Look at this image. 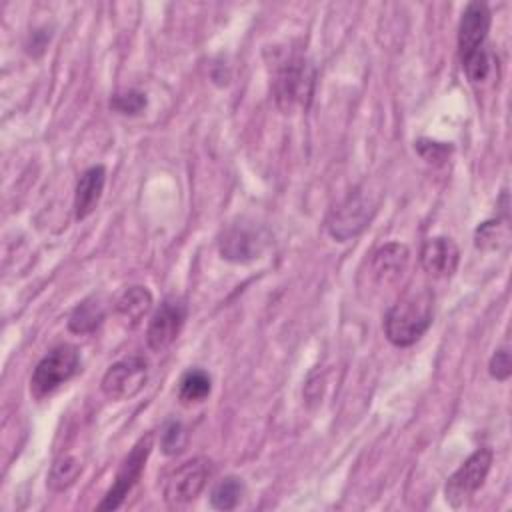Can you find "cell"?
Here are the masks:
<instances>
[{
  "label": "cell",
  "instance_id": "9a60e30c",
  "mask_svg": "<svg viewBox=\"0 0 512 512\" xmlns=\"http://www.w3.org/2000/svg\"><path fill=\"white\" fill-rule=\"evenodd\" d=\"M152 308V294L146 286H130L116 300V312L128 326H138Z\"/></svg>",
  "mask_w": 512,
  "mask_h": 512
},
{
  "label": "cell",
  "instance_id": "ac0fdd59",
  "mask_svg": "<svg viewBox=\"0 0 512 512\" xmlns=\"http://www.w3.org/2000/svg\"><path fill=\"white\" fill-rule=\"evenodd\" d=\"M244 494V484L236 476L222 478L210 492V504L216 510H232L238 506L240 498Z\"/></svg>",
  "mask_w": 512,
  "mask_h": 512
},
{
  "label": "cell",
  "instance_id": "d4e9b609",
  "mask_svg": "<svg viewBox=\"0 0 512 512\" xmlns=\"http://www.w3.org/2000/svg\"><path fill=\"white\" fill-rule=\"evenodd\" d=\"M490 376L496 380H508L512 374V360H510V350L508 348H498L488 364Z\"/></svg>",
  "mask_w": 512,
  "mask_h": 512
},
{
  "label": "cell",
  "instance_id": "6da1fadb",
  "mask_svg": "<svg viewBox=\"0 0 512 512\" xmlns=\"http://www.w3.org/2000/svg\"><path fill=\"white\" fill-rule=\"evenodd\" d=\"M432 292L408 290L384 314V334L394 346H412L432 324Z\"/></svg>",
  "mask_w": 512,
  "mask_h": 512
},
{
  "label": "cell",
  "instance_id": "7a4b0ae2",
  "mask_svg": "<svg viewBox=\"0 0 512 512\" xmlns=\"http://www.w3.org/2000/svg\"><path fill=\"white\" fill-rule=\"evenodd\" d=\"M316 72L302 54H288L276 62L272 76V94L284 114H294L310 106Z\"/></svg>",
  "mask_w": 512,
  "mask_h": 512
},
{
  "label": "cell",
  "instance_id": "8fae6325",
  "mask_svg": "<svg viewBox=\"0 0 512 512\" xmlns=\"http://www.w3.org/2000/svg\"><path fill=\"white\" fill-rule=\"evenodd\" d=\"M186 322V304L176 296H168L156 308L146 330V342L154 352L168 348L180 334Z\"/></svg>",
  "mask_w": 512,
  "mask_h": 512
},
{
  "label": "cell",
  "instance_id": "cb8c5ba5",
  "mask_svg": "<svg viewBox=\"0 0 512 512\" xmlns=\"http://www.w3.org/2000/svg\"><path fill=\"white\" fill-rule=\"evenodd\" d=\"M414 148L416 152L426 160V162H434V164H440L444 162L450 152H452V146L446 144V142H436V140H430V138H420L414 142Z\"/></svg>",
  "mask_w": 512,
  "mask_h": 512
},
{
  "label": "cell",
  "instance_id": "2e32d148",
  "mask_svg": "<svg viewBox=\"0 0 512 512\" xmlns=\"http://www.w3.org/2000/svg\"><path fill=\"white\" fill-rule=\"evenodd\" d=\"M106 310L104 304L100 302V298L90 296L84 298L72 312L68 318V328L74 334H90L96 328H100V324L104 322Z\"/></svg>",
  "mask_w": 512,
  "mask_h": 512
},
{
  "label": "cell",
  "instance_id": "e0dca14e",
  "mask_svg": "<svg viewBox=\"0 0 512 512\" xmlns=\"http://www.w3.org/2000/svg\"><path fill=\"white\" fill-rule=\"evenodd\" d=\"M212 390V380L204 370H188L178 388V396L182 402L192 404V402H202Z\"/></svg>",
  "mask_w": 512,
  "mask_h": 512
},
{
  "label": "cell",
  "instance_id": "5b68a950",
  "mask_svg": "<svg viewBox=\"0 0 512 512\" xmlns=\"http://www.w3.org/2000/svg\"><path fill=\"white\" fill-rule=\"evenodd\" d=\"M376 212V200L370 192L356 188L350 192L328 216L326 228L332 238L344 242L348 238L358 236L372 220Z\"/></svg>",
  "mask_w": 512,
  "mask_h": 512
},
{
  "label": "cell",
  "instance_id": "30bf717a",
  "mask_svg": "<svg viewBox=\"0 0 512 512\" xmlns=\"http://www.w3.org/2000/svg\"><path fill=\"white\" fill-rule=\"evenodd\" d=\"M210 472H212L210 460H206L202 456L180 464L166 478L164 500L168 504H186V502L194 500L204 490Z\"/></svg>",
  "mask_w": 512,
  "mask_h": 512
},
{
  "label": "cell",
  "instance_id": "9c48e42d",
  "mask_svg": "<svg viewBox=\"0 0 512 512\" xmlns=\"http://www.w3.org/2000/svg\"><path fill=\"white\" fill-rule=\"evenodd\" d=\"M148 380V362L142 356H126L114 362L102 376V392L110 400H130Z\"/></svg>",
  "mask_w": 512,
  "mask_h": 512
},
{
  "label": "cell",
  "instance_id": "277c9868",
  "mask_svg": "<svg viewBox=\"0 0 512 512\" xmlns=\"http://www.w3.org/2000/svg\"><path fill=\"white\" fill-rule=\"evenodd\" d=\"M268 232L252 220H236L228 224L218 236V252L224 260L246 264L256 260L268 246Z\"/></svg>",
  "mask_w": 512,
  "mask_h": 512
},
{
  "label": "cell",
  "instance_id": "4fadbf2b",
  "mask_svg": "<svg viewBox=\"0 0 512 512\" xmlns=\"http://www.w3.org/2000/svg\"><path fill=\"white\" fill-rule=\"evenodd\" d=\"M460 262V250L452 238L434 236L422 244L420 264L424 272L434 278H448L456 272Z\"/></svg>",
  "mask_w": 512,
  "mask_h": 512
},
{
  "label": "cell",
  "instance_id": "ba28073f",
  "mask_svg": "<svg viewBox=\"0 0 512 512\" xmlns=\"http://www.w3.org/2000/svg\"><path fill=\"white\" fill-rule=\"evenodd\" d=\"M410 252L404 244L400 242H388L380 248H376L370 258L366 260V288L374 292H382L386 288H392L404 274L408 266Z\"/></svg>",
  "mask_w": 512,
  "mask_h": 512
},
{
  "label": "cell",
  "instance_id": "3957f363",
  "mask_svg": "<svg viewBox=\"0 0 512 512\" xmlns=\"http://www.w3.org/2000/svg\"><path fill=\"white\" fill-rule=\"evenodd\" d=\"M80 370V354L72 344L54 346L34 368L30 376V392L44 398L68 382Z\"/></svg>",
  "mask_w": 512,
  "mask_h": 512
},
{
  "label": "cell",
  "instance_id": "8992f818",
  "mask_svg": "<svg viewBox=\"0 0 512 512\" xmlns=\"http://www.w3.org/2000/svg\"><path fill=\"white\" fill-rule=\"evenodd\" d=\"M492 460H494V454L490 448H478L476 452H472L464 460V464L448 478L444 488L446 502L454 508H460L484 484L490 472Z\"/></svg>",
  "mask_w": 512,
  "mask_h": 512
},
{
  "label": "cell",
  "instance_id": "ffe728a7",
  "mask_svg": "<svg viewBox=\"0 0 512 512\" xmlns=\"http://www.w3.org/2000/svg\"><path fill=\"white\" fill-rule=\"evenodd\" d=\"M508 242V226L500 220H486L476 228L474 244L480 250H498Z\"/></svg>",
  "mask_w": 512,
  "mask_h": 512
},
{
  "label": "cell",
  "instance_id": "7402d4cb",
  "mask_svg": "<svg viewBox=\"0 0 512 512\" xmlns=\"http://www.w3.org/2000/svg\"><path fill=\"white\" fill-rule=\"evenodd\" d=\"M148 100H146V94L140 92V90H124V92H116L112 98H110V108L118 114H124V116H136L140 114L144 108H146Z\"/></svg>",
  "mask_w": 512,
  "mask_h": 512
},
{
  "label": "cell",
  "instance_id": "5bb4252c",
  "mask_svg": "<svg viewBox=\"0 0 512 512\" xmlns=\"http://www.w3.org/2000/svg\"><path fill=\"white\" fill-rule=\"evenodd\" d=\"M104 184H106V168L102 164L84 170V174L80 176V180L76 184V192H74L76 220H84L86 216H90L94 212V208L100 202Z\"/></svg>",
  "mask_w": 512,
  "mask_h": 512
},
{
  "label": "cell",
  "instance_id": "7c38bea8",
  "mask_svg": "<svg viewBox=\"0 0 512 512\" xmlns=\"http://www.w3.org/2000/svg\"><path fill=\"white\" fill-rule=\"evenodd\" d=\"M490 22H492V14L484 2H470L464 8L460 26H458L460 60L470 56L472 52L484 48V40L488 36Z\"/></svg>",
  "mask_w": 512,
  "mask_h": 512
},
{
  "label": "cell",
  "instance_id": "52a82bcc",
  "mask_svg": "<svg viewBox=\"0 0 512 512\" xmlns=\"http://www.w3.org/2000/svg\"><path fill=\"white\" fill-rule=\"evenodd\" d=\"M152 446H154V434L148 432L146 436H142L130 450V454L122 460L118 472H116V478H114V484L110 486V490L106 492L104 500L98 504V510H114L118 508L124 498L128 496V492L134 488V484L140 480L142 476V470L146 466V460L152 452Z\"/></svg>",
  "mask_w": 512,
  "mask_h": 512
},
{
  "label": "cell",
  "instance_id": "44dd1931",
  "mask_svg": "<svg viewBox=\"0 0 512 512\" xmlns=\"http://www.w3.org/2000/svg\"><path fill=\"white\" fill-rule=\"evenodd\" d=\"M188 442V432L182 422L178 420H168L160 432V450L166 456H176L186 448Z\"/></svg>",
  "mask_w": 512,
  "mask_h": 512
},
{
  "label": "cell",
  "instance_id": "603a6c76",
  "mask_svg": "<svg viewBox=\"0 0 512 512\" xmlns=\"http://www.w3.org/2000/svg\"><path fill=\"white\" fill-rule=\"evenodd\" d=\"M462 68L468 76L470 82H484L488 72H490V60H488V52L484 48L472 52L470 56L462 58Z\"/></svg>",
  "mask_w": 512,
  "mask_h": 512
},
{
  "label": "cell",
  "instance_id": "d6986e66",
  "mask_svg": "<svg viewBox=\"0 0 512 512\" xmlns=\"http://www.w3.org/2000/svg\"><path fill=\"white\" fill-rule=\"evenodd\" d=\"M82 472V466L76 458L72 456H60L54 460L52 468H50V474H48V486L56 492H62L66 488H70L76 478L80 476Z\"/></svg>",
  "mask_w": 512,
  "mask_h": 512
}]
</instances>
